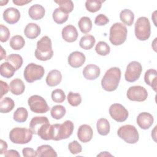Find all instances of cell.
Instances as JSON below:
<instances>
[{
  "instance_id": "cell-1",
  "label": "cell",
  "mask_w": 157,
  "mask_h": 157,
  "mask_svg": "<svg viewBox=\"0 0 157 157\" xmlns=\"http://www.w3.org/2000/svg\"><path fill=\"white\" fill-rule=\"evenodd\" d=\"M74 125L71 120H66L62 124H52L50 128L51 140H61L69 137L74 131Z\"/></svg>"
},
{
  "instance_id": "cell-2",
  "label": "cell",
  "mask_w": 157,
  "mask_h": 157,
  "mask_svg": "<svg viewBox=\"0 0 157 157\" xmlns=\"http://www.w3.org/2000/svg\"><path fill=\"white\" fill-rule=\"evenodd\" d=\"M121 78V71L117 67L109 69L101 80L102 88L107 91L115 90L119 84Z\"/></svg>"
},
{
  "instance_id": "cell-3",
  "label": "cell",
  "mask_w": 157,
  "mask_h": 157,
  "mask_svg": "<svg viewBox=\"0 0 157 157\" xmlns=\"http://www.w3.org/2000/svg\"><path fill=\"white\" fill-rule=\"evenodd\" d=\"M52 45V40L50 37L47 36L42 37L37 42V48L34 53L36 58L40 61L50 59L53 55Z\"/></svg>"
},
{
  "instance_id": "cell-4",
  "label": "cell",
  "mask_w": 157,
  "mask_h": 157,
  "mask_svg": "<svg viewBox=\"0 0 157 157\" xmlns=\"http://www.w3.org/2000/svg\"><path fill=\"white\" fill-rule=\"evenodd\" d=\"M127 34L125 25L121 23H115L110 28V42L114 45H121L126 40Z\"/></svg>"
},
{
  "instance_id": "cell-5",
  "label": "cell",
  "mask_w": 157,
  "mask_h": 157,
  "mask_svg": "<svg viewBox=\"0 0 157 157\" xmlns=\"http://www.w3.org/2000/svg\"><path fill=\"white\" fill-rule=\"evenodd\" d=\"M33 132L25 128H14L9 133V139L13 144H25L32 139Z\"/></svg>"
},
{
  "instance_id": "cell-6",
  "label": "cell",
  "mask_w": 157,
  "mask_h": 157,
  "mask_svg": "<svg viewBox=\"0 0 157 157\" xmlns=\"http://www.w3.org/2000/svg\"><path fill=\"white\" fill-rule=\"evenodd\" d=\"M151 34L150 23L145 17H139L135 23V35L140 40H147Z\"/></svg>"
},
{
  "instance_id": "cell-7",
  "label": "cell",
  "mask_w": 157,
  "mask_h": 157,
  "mask_svg": "<svg viewBox=\"0 0 157 157\" xmlns=\"http://www.w3.org/2000/svg\"><path fill=\"white\" fill-rule=\"evenodd\" d=\"M117 134L126 143L135 144L139 139V132L134 126L126 124L121 126L117 131Z\"/></svg>"
},
{
  "instance_id": "cell-8",
  "label": "cell",
  "mask_w": 157,
  "mask_h": 157,
  "mask_svg": "<svg viewBox=\"0 0 157 157\" xmlns=\"http://www.w3.org/2000/svg\"><path fill=\"white\" fill-rule=\"evenodd\" d=\"M44 68L40 65L34 63L28 64L24 71V78L28 83H33L41 79L44 75Z\"/></svg>"
},
{
  "instance_id": "cell-9",
  "label": "cell",
  "mask_w": 157,
  "mask_h": 157,
  "mask_svg": "<svg viewBox=\"0 0 157 157\" xmlns=\"http://www.w3.org/2000/svg\"><path fill=\"white\" fill-rule=\"evenodd\" d=\"M31 110L37 113H44L50 109L46 101L39 95H33L28 100Z\"/></svg>"
},
{
  "instance_id": "cell-10",
  "label": "cell",
  "mask_w": 157,
  "mask_h": 157,
  "mask_svg": "<svg viewBox=\"0 0 157 157\" xmlns=\"http://www.w3.org/2000/svg\"><path fill=\"white\" fill-rule=\"evenodd\" d=\"M142 71V65L139 62L136 61L130 62L127 66L124 74L125 80L128 82L136 81L140 77Z\"/></svg>"
},
{
  "instance_id": "cell-11",
  "label": "cell",
  "mask_w": 157,
  "mask_h": 157,
  "mask_svg": "<svg viewBox=\"0 0 157 157\" xmlns=\"http://www.w3.org/2000/svg\"><path fill=\"white\" fill-rule=\"evenodd\" d=\"M126 96L131 101L142 102L147 99L148 93L146 89L141 86H132L128 90Z\"/></svg>"
},
{
  "instance_id": "cell-12",
  "label": "cell",
  "mask_w": 157,
  "mask_h": 157,
  "mask_svg": "<svg viewBox=\"0 0 157 157\" xmlns=\"http://www.w3.org/2000/svg\"><path fill=\"white\" fill-rule=\"evenodd\" d=\"M111 117L118 122L124 121L128 117V111L120 104H113L109 108Z\"/></svg>"
},
{
  "instance_id": "cell-13",
  "label": "cell",
  "mask_w": 157,
  "mask_h": 157,
  "mask_svg": "<svg viewBox=\"0 0 157 157\" xmlns=\"http://www.w3.org/2000/svg\"><path fill=\"white\" fill-rule=\"evenodd\" d=\"M85 55L78 51H75L72 52L68 56V63L69 64L74 67V68H78L81 67L85 61Z\"/></svg>"
},
{
  "instance_id": "cell-14",
  "label": "cell",
  "mask_w": 157,
  "mask_h": 157,
  "mask_svg": "<svg viewBox=\"0 0 157 157\" xmlns=\"http://www.w3.org/2000/svg\"><path fill=\"white\" fill-rule=\"evenodd\" d=\"M3 18L9 24H15L20 18V11L14 7H9L3 12Z\"/></svg>"
},
{
  "instance_id": "cell-15",
  "label": "cell",
  "mask_w": 157,
  "mask_h": 157,
  "mask_svg": "<svg viewBox=\"0 0 157 157\" xmlns=\"http://www.w3.org/2000/svg\"><path fill=\"white\" fill-rule=\"evenodd\" d=\"M93 129L88 124L81 125L77 131V137L80 141L86 143L90 141L93 137Z\"/></svg>"
},
{
  "instance_id": "cell-16",
  "label": "cell",
  "mask_w": 157,
  "mask_h": 157,
  "mask_svg": "<svg viewBox=\"0 0 157 157\" xmlns=\"http://www.w3.org/2000/svg\"><path fill=\"white\" fill-rule=\"evenodd\" d=\"M63 39L67 42H75L78 37V32L76 28L72 25H68L66 26L61 32Z\"/></svg>"
},
{
  "instance_id": "cell-17",
  "label": "cell",
  "mask_w": 157,
  "mask_h": 157,
  "mask_svg": "<svg viewBox=\"0 0 157 157\" xmlns=\"http://www.w3.org/2000/svg\"><path fill=\"white\" fill-rule=\"evenodd\" d=\"M153 123V117L150 113L142 112L137 117V123L138 126L143 129H147L151 127Z\"/></svg>"
},
{
  "instance_id": "cell-18",
  "label": "cell",
  "mask_w": 157,
  "mask_h": 157,
  "mask_svg": "<svg viewBox=\"0 0 157 157\" xmlns=\"http://www.w3.org/2000/svg\"><path fill=\"white\" fill-rule=\"evenodd\" d=\"M100 69L95 64H88L86 65L83 70V75L84 77L90 80H95L100 75Z\"/></svg>"
},
{
  "instance_id": "cell-19",
  "label": "cell",
  "mask_w": 157,
  "mask_h": 157,
  "mask_svg": "<svg viewBox=\"0 0 157 157\" xmlns=\"http://www.w3.org/2000/svg\"><path fill=\"white\" fill-rule=\"evenodd\" d=\"M62 80V75L59 71L53 69L50 71L46 77V83L49 86H55L59 85Z\"/></svg>"
},
{
  "instance_id": "cell-20",
  "label": "cell",
  "mask_w": 157,
  "mask_h": 157,
  "mask_svg": "<svg viewBox=\"0 0 157 157\" xmlns=\"http://www.w3.org/2000/svg\"><path fill=\"white\" fill-rule=\"evenodd\" d=\"M45 10L44 7L39 4H34L31 6L28 10L29 16L34 20H38L44 17Z\"/></svg>"
},
{
  "instance_id": "cell-21",
  "label": "cell",
  "mask_w": 157,
  "mask_h": 157,
  "mask_svg": "<svg viewBox=\"0 0 157 157\" xmlns=\"http://www.w3.org/2000/svg\"><path fill=\"white\" fill-rule=\"evenodd\" d=\"M25 35L30 39H34L37 37L40 34V28L36 23H28L24 30Z\"/></svg>"
},
{
  "instance_id": "cell-22",
  "label": "cell",
  "mask_w": 157,
  "mask_h": 157,
  "mask_svg": "<svg viewBox=\"0 0 157 157\" xmlns=\"http://www.w3.org/2000/svg\"><path fill=\"white\" fill-rule=\"evenodd\" d=\"M47 122H49L46 117H33L29 123V129L34 134H37L39 129L42 126Z\"/></svg>"
},
{
  "instance_id": "cell-23",
  "label": "cell",
  "mask_w": 157,
  "mask_h": 157,
  "mask_svg": "<svg viewBox=\"0 0 157 157\" xmlns=\"http://www.w3.org/2000/svg\"><path fill=\"white\" fill-rule=\"evenodd\" d=\"M145 82L150 86L155 91H156L157 83V72L155 69H150L145 72L144 75Z\"/></svg>"
},
{
  "instance_id": "cell-24",
  "label": "cell",
  "mask_w": 157,
  "mask_h": 157,
  "mask_svg": "<svg viewBox=\"0 0 157 157\" xmlns=\"http://www.w3.org/2000/svg\"><path fill=\"white\" fill-rule=\"evenodd\" d=\"M10 91L15 95L21 94L25 90V86L23 82L20 78L12 80L9 85Z\"/></svg>"
},
{
  "instance_id": "cell-25",
  "label": "cell",
  "mask_w": 157,
  "mask_h": 157,
  "mask_svg": "<svg viewBox=\"0 0 157 157\" xmlns=\"http://www.w3.org/2000/svg\"><path fill=\"white\" fill-rule=\"evenodd\" d=\"M37 156L39 157L45 156H57L56 152L54 149L48 145H42L37 147L36 150Z\"/></svg>"
},
{
  "instance_id": "cell-26",
  "label": "cell",
  "mask_w": 157,
  "mask_h": 157,
  "mask_svg": "<svg viewBox=\"0 0 157 157\" xmlns=\"http://www.w3.org/2000/svg\"><path fill=\"white\" fill-rule=\"evenodd\" d=\"M96 128L98 132L102 136H106L110 132V124L109 121L104 118H100L98 120L96 124Z\"/></svg>"
},
{
  "instance_id": "cell-27",
  "label": "cell",
  "mask_w": 157,
  "mask_h": 157,
  "mask_svg": "<svg viewBox=\"0 0 157 157\" xmlns=\"http://www.w3.org/2000/svg\"><path fill=\"white\" fill-rule=\"evenodd\" d=\"M95 42L96 39L93 36L86 34L81 38L79 45L80 47L84 50H90L93 47Z\"/></svg>"
},
{
  "instance_id": "cell-28",
  "label": "cell",
  "mask_w": 157,
  "mask_h": 157,
  "mask_svg": "<svg viewBox=\"0 0 157 157\" xmlns=\"http://www.w3.org/2000/svg\"><path fill=\"white\" fill-rule=\"evenodd\" d=\"M15 71L16 69L14 67L7 61L1 64L0 73L1 75L5 78H9L12 77L14 75Z\"/></svg>"
},
{
  "instance_id": "cell-29",
  "label": "cell",
  "mask_w": 157,
  "mask_h": 157,
  "mask_svg": "<svg viewBox=\"0 0 157 157\" xmlns=\"http://www.w3.org/2000/svg\"><path fill=\"white\" fill-rule=\"evenodd\" d=\"M15 106L14 101L9 97H6L1 99L0 112L1 113H6L12 111Z\"/></svg>"
},
{
  "instance_id": "cell-30",
  "label": "cell",
  "mask_w": 157,
  "mask_h": 157,
  "mask_svg": "<svg viewBox=\"0 0 157 157\" xmlns=\"http://www.w3.org/2000/svg\"><path fill=\"white\" fill-rule=\"evenodd\" d=\"M121 21L128 26H131L134 19V13L129 9L123 10L120 14Z\"/></svg>"
},
{
  "instance_id": "cell-31",
  "label": "cell",
  "mask_w": 157,
  "mask_h": 157,
  "mask_svg": "<svg viewBox=\"0 0 157 157\" xmlns=\"http://www.w3.org/2000/svg\"><path fill=\"white\" fill-rule=\"evenodd\" d=\"M53 20L57 24L61 25L65 23L69 17V14L61 10L59 7L56 8L53 12Z\"/></svg>"
},
{
  "instance_id": "cell-32",
  "label": "cell",
  "mask_w": 157,
  "mask_h": 157,
  "mask_svg": "<svg viewBox=\"0 0 157 157\" xmlns=\"http://www.w3.org/2000/svg\"><path fill=\"white\" fill-rule=\"evenodd\" d=\"M6 60L12 64L16 70H18L23 64V58L18 54H10L7 56Z\"/></svg>"
},
{
  "instance_id": "cell-33",
  "label": "cell",
  "mask_w": 157,
  "mask_h": 157,
  "mask_svg": "<svg viewBox=\"0 0 157 157\" xmlns=\"http://www.w3.org/2000/svg\"><path fill=\"white\" fill-rule=\"evenodd\" d=\"M78 25L81 32L86 34L91 30L92 21L88 17H83L79 20Z\"/></svg>"
},
{
  "instance_id": "cell-34",
  "label": "cell",
  "mask_w": 157,
  "mask_h": 157,
  "mask_svg": "<svg viewBox=\"0 0 157 157\" xmlns=\"http://www.w3.org/2000/svg\"><path fill=\"white\" fill-rule=\"evenodd\" d=\"M25 44V41L23 37L20 35H15L10 39L9 45L10 47L15 50L21 49Z\"/></svg>"
},
{
  "instance_id": "cell-35",
  "label": "cell",
  "mask_w": 157,
  "mask_h": 157,
  "mask_svg": "<svg viewBox=\"0 0 157 157\" xmlns=\"http://www.w3.org/2000/svg\"><path fill=\"white\" fill-rule=\"evenodd\" d=\"M28 116L27 110L24 107H18L13 113V120L18 123H23L26 121Z\"/></svg>"
},
{
  "instance_id": "cell-36",
  "label": "cell",
  "mask_w": 157,
  "mask_h": 157,
  "mask_svg": "<svg viewBox=\"0 0 157 157\" xmlns=\"http://www.w3.org/2000/svg\"><path fill=\"white\" fill-rule=\"evenodd\" d=\"M50 113L53 118L56 120H59L65 115L66 109L64 106L61 105H56L51 109Z\"/></svg>"
},
{
  "instance_id": "cell-37",
  "label": "cell",
  "mask_w": 157,
  "mask_h": 157,
  "mask_svg": "<svg viewBox=\"0 0 157 157\" xmlns=\"http://www.w3.org/2000/svg\"><path fill=\"white\" fill-rule=\"evenodd\" d=\"M102 1L98 0H87L85 2V7L87 10L94 13L100 10L102 6Z\"/></svg>"
},
{
  "instance_id": "cell-38",
  "label": "cell",
  "mask_w": 157,
  "mask_h": 157,
  "mask_svg": "<svg viewBox=\"0 0 157 157\" xmlns=\"http://www.w3.org/2000/svg\"><path fill=\"white\" fill-rule=\"evenodd\" d=\"M55 2L57 3L59 6V8L66 13L69 14L74 9V3L71 0H59L55 1Z\"/></svg>"
},
{
  "instance_id": "cell-39",
  "label": "cell",
  "mask_w": 157,
  "mask_h": 157,
  "mask_svg": "<svg viewBox=\"0 0 157 157\" xmlns=\"http://www.w3.org/2000/svg\"><path fill=\"white\" fill-rule=\"evenodd\" d=\"M96 53L101 56H106L109 54L110 51V46L104 41L99 42L95 47Z\"/></svg>"
},
{
  "instance_id": "cell-40",
  "label": "cell",
  "mask_w": 157,
  "mask_h": 157,
  "mask_svg": "<svg viewBox=\"0 0 157 157\" xmlns=\"http://www.w3.org/2000/svg\"><path fill=\"white\" fill-rule=\"evenodd\" d=\"M67 101L70 105L74 107L78 106L82 102V97L78 93L69 92L67 95Z\"/></svg>"
},
{
  "instance_id": "cell-41",
  "label": "cell",
  "mask_w": 157,
  "mask_h": 157,
  "mask_svg": "<svg viewBox=\"0 0 157 157\" xmlns=\"http://www.w3.org/2000/svg\"><path fill=\"white\" fill-rule=\"evenodd\" d=\"M52 99L56 103L63 102L66 99L64 92L61 89H56L52 92Z\"/></svg>"
},
{
  "instance_id": "cell-42",
  "label": "cell",
  "mask_w": 157,
  "mask_h": 157,
  "mask_svg": "<svg viewBox=\"0 0 157 157\" xmlns=\"http://www.w3.org/2000/svg\"><path fill=\"white\" fill-rule=\"evenodd\" d=\"M68 148L70 152L73 155L82 152V147L81 145L77 140H74L70 142L69 144Z\"/></svg>"
},
{
  "instance_id": "cell-43",
  "label": "cell",
  "mask_w": 157,
  "mask_h": 157,
  "mask_svg": "<svg viewBox=\"0 0 157 157\" xmlns=\"http://www.w3.org/2000/svg\"><path fill=\"white\" fill-rule=\"evenodd\" d=\"M10 31L9 29L4 25H0V40L2 42H5L8 40L10 37Z\"/></svg>"
},
{
  "instance_id": "cell-44",
  "label": "cell",
  "mask_w": 157,
  "mask_h": 157,
  "mask_svg": "<svg viewBox=\"0 0 157 157\" xmlns=\"http://www.w3.org/2000/svg\"><path fill=\"white\" fill-rule=\"evenodd\" d=\"M109 22V18L104 14H99L95 18L94 23L99 26H102L107 24Z\"/></svg>"
},
{
  "instance_id": "cell-45",
  "label": "cell",
  "mask_w": 157,
  "mask_h": 157,
  "mask_svg": "<svg viewBox=\"0 0 157 157\" xmlns=\"http://www.w3.org/2000/svg\"><path fill=\"white\" fill-rule=\"evenodd\" d=\"M23 155L25 157H35L37 156V153L32 148H24L22 150Z\"/></svg>"
},
{
  "instance_id": "cell-46",
  "label": "cell",
  "mask_w": 157,
  "mask_h": 157,
  "mask_svg": "<svg viewBox=\"0 0 157 157\" xmlns=\"http://www.w3.org/2000/svg\"><path fill=\"white\" fill-rule=\"evenodd\" d=\"M0 83H1V98L2 99V96L7 94L9 90L10 89V88H9L8 85L7 84L6 82H4L2 80L0 81Z\"/></svg>"
},
{
  "instance_id": "cell-47",
  "label": "cell",
  "mask_w": 157,
  "mask_h": 157,
  "mask_svg": "<svg viewBox=\"0 0 157 157\" xmlns=\"http://www.w3.org/2000/svg\"><path fill=\"white\" fill-rule=\"evenodd\" d=\"M5 156H13V157H20V155L18 153V152L17 150H9L8 151H6L4 153Z\"/></svg>"
},
{
  "instance_id": "cell-48",
  "label": "cell",
  "mask_w": 157,
  "mask_h": 157,
  "mask_svg": "<svg viewBox=\"0 0 157 157\" xmlns=\"http://www.w3.org/2000/svg\"><path fill=\"white\" fill-rule=\"evenodd\" d=\"M7 148V143L4 141L3 140H0V154L2 155L4 153Z\"/></svg>"
},
{
  "instance_id": "cell-49",
  "label": "cell",
  "mask_w": 157,
  "mask_h": 157,
  "mask_svg": "<svg viewBox=\"0 0 157 157\" xmlns=\"http://www.w3.org/2000/svg\"><path fill=\"white\" fill-rule=\"evenodd\" d=\"M13 3L17 6H23L31 2V1H24V0H13Z\"/></svg>"
},
{
  "instance_id": "cell-50",
  "label": "cell",
  "mask_w": 157,
  "mask_h": 157,
  "mask_svg": "<svg viewBox=\"0 0 157 157\" xmlns=\"http://www.w3.org/2000/svg\"><path fill=\"white\" fill-rule=\"evenodd\" d=\"M1 60L3 59H6V51L4 50V48L1 47Z\"/></svg>"
}]
</instances>
